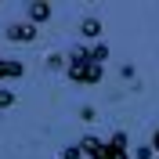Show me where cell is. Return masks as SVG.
Returning a JSON list of instances; mask_svg holds the SVG:
<instances>
[{
	"label": "cell",
	"instance_id": "obj_1",
	"mask_svg": "<svg viewBox=\"0 0 159 159\" xmlns=\"http://www.w3.org/2000/svg\"><path fill=\"white\" fill-rule=\"evenodd\" d=\"M65 76L72 80V83H83V87H94V83H101V76H105V65L101 61L90 58V47H72L69 54H65Z\"/></svg>",
	"mask_w": 159,
	"mask_h": 159
},
{
	"label": "cell",
	"instance_id": "obj_2",
	"mask_svg": "<svg viewBox=\"0 0 159 159\" xmlns=\"http://www.w3.org/2000/svg\"><path fill=\"white\" fill-rule=\"evenodd\" d=\"M80 148L87 159H130V141H127V130H116L109 141L94 138V134H83L80 138Z\"/></svg>",
	"mask_w": 159,
	"mask_h": 159
},
{
	"label": "cell",
	"instance_id": "obj_3",
	"mask_svg": "<svg viewBox=\"0 0 159 159\" xmlns=\"http://www.w3.org/2000/svg\"><path fill=\"white\" fill-rule=\"evenodd\" d=\"M36 33H40V25H33L25 18V22H11L7 29H4V36L15 40V43H36Z\"/></svg>",
	"mask_w": 159,
	"mask_h": 159
},
{
	"label": "cell",
	"instance_id": "obj_4",
	"mask_svg": "<svg viewBox=\"0 0 159 159\" xmlns=\"http://www.w3.org/2000/svg\"><path fill=\"white\" fill-rule=\"evenodd\" d=\"M51 4H40V0H33V4H25V15H29L33 25H43V22H51Z\"/></svg>",
	"mask_w": 159,
	"mask_h": 159
},
{
	"label": "cell",
	"instance_id": "obj_5",
	"mask_svg": "<svg viewBox=\"0 0 159 159\" xmlns=\"http://www.w3.org/2000/svg\"><path fill=\"white\" fill-rule=\"evenodd\" d=\"M18 76H25V65L18 58H0V83L4 80H18Z\"/></svg>",
	"mask_w": 159,
	"mask_h": 159
},
{
	"label": "cell",
	"instance_id": "obj_6",
	"mask_svg": "<svg viewBox=\"0 0 159 159\" xmlns=\"http://www.w3.org/2000/svg\"><path fill=\"white\" fill-rule=\"evenodd\" d=\"M80 36L83 40H98L101 36V18L98 15H87V18L80 22Z\"/></svg>",
	"mask_w": 159,
	"mask_h": 159
},
{
	"label": "cell",
	"instance_id": "obj_7",
	"mask_svg": "<svg viewBox=\"0 0 159 159\" xmlns=\"http://www.w3.org/2000/svg\"><path fill=\"white\" fill-rule=\"evenodd\" d=\"M90 58L105 65V61H109V43H101V40H98V43H90Z\"/></svg>",
	"mask_w": 159,
	"mask_h": 159
},
{
	"label": "cell",
	"instance_id": "obj_8",
	"mask_svg": "<svg viewBox=\"0 0 159 159\" xmlns=\"http://www.w3.org/2000/svg\"><path fill=\"white\" fill-rule=\"evenodd\" d=\"M15 101H18V98H15V90H7V87H0V112H4V109H11Z\"/></svg>",
	"mask_w": 159,
	"mask_h": 159
},
{
	"label": "cell",
	"instance_id": "obj_9",
	"mask_svg": "<svg viewBox=\"0 0 159 159\" xmlns=\"http://www.w3.org/2000/svg\"><path fill=\"white\" fill-rule=\"evenodd\" d=\"M61 159H83V148L80 145H65L61 148Z\"/></svg>",
	"mask_w": 159,
	"mask_h": 159
},
{
	"label": "cell",
	"instance_id": "obj_10",
	"mask_svg": "<svg viewBox=\"0 0 159 159\" xmlns=\"http://www.w3.org/2000/svg\"><path fill=\"white\" fill-rule=\"evenodd\" d=\"M134 156H138V159H152V156H156V148H152V145H138Z\"/></svg>",
	"mask_w": 159,
	"mask_h": 159
},
{
	"label": "cell",
	"instance_id": "obj_11",
	"mask_svg": "<svg viewBox=\"0 0 159 159\" xmlns=\"http://www.w3.org/2000/svg\"><path fill=\"white\" fill-rule=\"evenodd\" d=\"M47 65H51V69H61V65H65V58H61V54H51Z\"/></svg>",
	"mask_w": 159,
	"mask_h": 159
},
{
	"label": "cell",
	"instance_id": "obj_12",
	"mask_svg": "<svg viewBox=\"0 0 159 159\" xmlns=\"http://www.w3.org/2000/svg\"><path fill=\"white\" fill-rule=\"evenodd\" d=\"M148 145H152V148H156V152H159V127H156V130H152V141H148Z\"/></svg>",
	"mask_w": 159,
	"mask_h": 159
}]
</instances>
